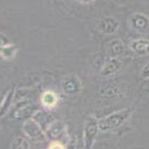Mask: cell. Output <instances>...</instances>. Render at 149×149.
<instances>
[{
	"instance_id": "1",
	"label": "cell",
	"mask_w": 149,
	"mask_h": 149,
	"mask_svg": "<svg viewBox=\"0 0 149 149\" xmlns=\"http://www.w3.org/2000/svg\"><path fill=\"white\" fill-rule=\"evenodd\" d=\"M134 112L132 108H124L99 119V129L101 132H107L117 129L131 117Z\"/></svg>"
},
{
	"instance_id": "2",
	"label": "cell",
	"mask_w": 149,
	"mask_h": 149,
	"mask_svg": "<svg viewBox=\"0 0 149 149\" xmlns=\"http://www.w3.org/2000/svg\"><path fill=\"white\" fill-rule=\"evenodd\" d=\"M100 131L99 119L95 115H89L84 123V147L85 149H91L96 140V137Z\"/></svg>"
},
{
	"instance_id": "3",
	"label": "cell",
	"mask_w": 149,
	"mask_h": 149,
	"mask_svg": "<svg viewBox=\"0 0 149 149\" xmlns=\"http://www.w3.org/2000/svg\"><path fill=\"white\" fill-rule=\"evenodd\" d=\"M22 132L28 139L33 141H44L46 139V132L42 127L33 119H27L22 125Z\"/></svg>"
},
{
	"instance_id": "4",
	"label": "cell",
	"mask_w": 149,
	"mask_h": 149,
	"mask_svg": "<svg viewBox=\"0 0 149 149\" xmlns=\"http://www.w3.org/2000/svg\"><path fill=\"white\" fill-rule=\"evenodd\" d=\"M128 27L137 33L149 31V17L143 13H134L128 17Z\"/></svg>"
},
{
	"instance_id": "5",
	"label": "cell",
	"mask_w": 149,
	"mask_h": 149,
	"mask_svg": "<svg viewBox=\"0 0 149 149\" xmlns=\"http://www.w3.org/2000/svg\"><path fill=\"white\" fill-rule=\"evenodd\" d=\"M61 89L67 96H76L81 91L82 84L80 78L74 74H69L63 77L61 81Z\"/></svg>"
},
{
	"instance_id": "6",
	"label": "cell",
	"mask_w": 149,
	"mask_h": 149,
	"mask_svg": "<svg viewBox=\"0 0 149 149\" xmlns=\"http://www.w3.org/2000/svg\"><path fill=\"white\" fill-rule=\"evenodd\" d=\"M124 66L123 60L119 57H111L107 61L104 62L100 69V74L102 77H111L113 74H118Z\"/></svg>"
},
{
	"instance_id": "7",
	"label": "cell",
	"mask_w": 149,
	"mask_h": 149,
	"mask_svg": "<svg viewBox=\"0 0 149 149\" xmlns=\"http://www.w3.org/2000/svg\"><path fill=\"white\" fill-rule=\"evenodd\" d=\"M37 111V108L30 102H20L16 106V109L11 113V118L15 119H29L32 118L33 113Z\"/></svg>"
},
{
	"instance_id": "8",
	"label": "cell",
	"mask_w": 149,
	"mask_h": 149,
	"mask_svg": "<svg viewBox=\"0 0 149 149\" xmlns=\"http://www.w3.org/2000/svg\"><path fill=\"white\" fill-rule=\"evenodd\" d=\"M97 27H98V30L104 35H113L118 30L119 21L115 17L107 16L100 19Z\"/></svg>"
},
{
	"instance_id": "9",
	"label": "cell",
	"mask_w": 149,
	"mask_h": 149,
	"mask_svg": "<svg viewBox=\"0 0 149 149\" xmlns=\"http://www.w3.org/2000/svg\"><path fill=\"white\" fill-rule=\"evenodd\" d=\"M129 48L138 56H147L149 55V40L145 38L134 39L129 45Z\"/></svg>"
},
{
	"instance_id": "10",
	"label": "cell",
	"mask_w": 149,
	"mask_h": 149,
	"mask_svg": "<svg viewBox=\"0 0 149 149\" xmlns=\"http://www.w3.org/2000/svg\"><path fill=\"white\" fill-rule=\"evenodd\" d=\"M46 135L52 139H56L61 137L66 132V125L62 123L61 120H54L51 124L47 127V129L45 130Z\"/></svg>"
},
{
	"instance_id": "11",
	"label": "cell",
	"mask_w": 149,
	"mask_h": 149,
	"mask_svg": "<svg viewBox=\"0 0 149 149\" xmlns=\"http://www.w3.org/2000/svg\"><path fill=\"white\" fill-rule=\"evenodd\" d=\"M15 89H10L7 93H1L0 95V118L6 115L7 111L10 109L13 105V100L15 97Z\"/></svg>"
},
{
	"instance_id": "12",
	"label": "cell",
	"mask_w": 149,
	"mask_h": 149,
	"mask_svg": "<svg viewBox=\"0 0 149 149\" xmlns=\"http://www.w3.org/2000/svg\"><path fill=\"white\" fill-rule=\"evenodd\" d=\"M59 101V97L56 93L51 91V90H47L42 93V95L40 96V102L47 109H52L58 105Z\"/></svg>"
},
{
	"instance_id": "13",
	"label": "cell",
	"mask_w": 149,
	"mask_h": 149,
	"mask_svg": "<svg viewBox=\"0 0 149 149\" xmlns=\"http://www.w3.org/2000/svg\"><path fill=\"white\" fill-rule=\"evenodd\" d=\"M109 52L112 57H119L125 52V44L120 39H113L109 42Z\"/></svg>"
},
{
	"instance_id": "14",
	"label": "cell",
	"mask_w": 149,
	"mask_h": 149,
	"mask_svg": "<svg viewBox=\"0 0 149 149\" xmlns=\"http://www.w3.org/2000/svg\"><path fill=\"white\" fill-rule=\"evenodd\" d=\"M17 52H18V47L16 45L8 44L0 49V57L5 60H11L16 57Z\"/></svg>"
},
{
	"instance_id": "15",
	"label": "cell",
	"mask_w": 149,
	"mask_h": 149,
	"mask_svg": "<svg viewBox=\"0 0 149 149\" xmlns=\"http://www.w3.org/2000/svg\"><path fill=\"white\" fill-rule=\"evenodd\" d=\"M50 117H51V116L47 115L45 111L37 110V111L33 113L32 119H33V120H36L38 124L42 127V129L46 130V129H47V127H48V126L54 121V120H50Z\"/></svg>"
},
{
	"instance_id": "16",
	"label": "cell",
	"mask_w": 149,
	"mask_h": 149,
	"mask_svg": "<svg viewBox=\"0 0 149 149\" xmlns=\"http://www.w3.org/2000/svg\"><path fill=\"white\" fill-rule=\"evenodd\" d=\"M120 93V88L116 85H108L106 87L101 88L100 95L104 98H111V97H116Z\"/></svg>"
},
{
	"instance_id": "17",
	"label": "cell",
	"mask_w": 149,
	"mask_h": 149,
	"mask_svg": "<svg viewBox=\"0 0 149 149\" xmlns=\"http://www.w3.org/2000/svg\"><path fill=\"white\" fill-rule=\"evenodd\" d=\"M29 143L22 137H17L11 143V149H29Z\"/></svg>"
},
{
	"instance_id": "18",
	"label": "cell",
	"mask_w": 149,
	"mask_h": 149,
	"mask_svg": "<svg viewBox=\"0 0 149 149\" xmlns=\"http://www.w3.org/2000/svg\"><path fill=\"white\" fill-rule=\"evenodd\" d=\"M140 78L143 80H148L149 79V61L145 63L143 68H141V71H140Z\"/></svg>"
},
{
	"instance_id": "19",
	"label": "cell",
	"mask_w": 149,
	"mask_h": 149,
	"mask_svg": "<svg viewBox=\"0 0 149 149\" xmlns=\"http://www.w3.org/2000/svg\"><path fill=\"white\" fill-rule=\"evenodd\" d=\"M47 149H67V148L60 141H52V143H50V145L48 146Z\"/></svg>"
},
{
	"instance_id": "20",
	"label": "cell",
	"mask_w": 149,
	"mask_h": 149,
	"mask_svg": "<svg viewBox=\"0 0 149 149\" xmlns=\"http://www.w3.org/2000/svg\"><path fill=\"white\" fill-rule=\"evenodd\" d=\"M8 44H10V41H9L8 37H7L6 35L0 33V49H1L2 47H5V46Z\"/></svg>"
},
{
	"instance_id": "21",
	"label": "cell",
	"mask_w": 149,
	"mask_h": 149,
	"mask_svg": "<svg viewBox=\"0 0 149 149\" xmlns=\"http://www.w3.org/2000/svg\"><path fill=\"white\" fill-rule=\"evenodd\" d=\"M67 149H78V143H77V139L76 138H72L70 141H69V145Z\"/></svg>"
},
{
	"instance_id": "22",
	"label": "cell",
	"mask_w": 149,
	"mask_h": 149,
	"mask_svg": "<svg viewBox=\"0 0 149 149\" xmlns=\"http://www.w3.org/2000/svg\"><path fill=\"white\" fill-rule=\"evenodd\" d=\"M130 0H113V2L118 6H126Z\"/></svg>"
},
{
	"instance_id": "23",
	"label": "cell",
	"mask_w": 149,
	"mask_h": 149,
	"mask_svg": "<svg viewBox=\"0 0 149 149\" xmlns=\"http://www.w3.org/2000/svg\"><path fill=\"white\" fill-rule=\"evenodd\" d=\"M143 90L145 93H149V79L148 80H145V82H143Z\"/></svg>"
},
{
	"instance_id": "24",
	"label": "cell",
	"mask_w": 149,
	"mask_h": 149,
	"mask_svg": "<svg viewBox=\"0 0 149 149\" xmlns=\"http://www.w3.org/2000/svg\"><path fill=\"white\" fill-rule=\"evenodd\" d=\"M77 1L80 2V3H84V5H88V3H91L95 0H77Z\"/></svg>"
}]
</instances>
